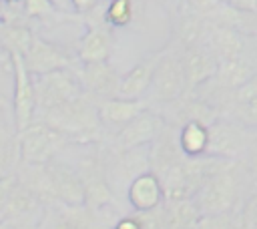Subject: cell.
Listing matches in <instances>:
<instances>
[{
    "instance_id": "obj_1",
    "label": "cell",
    "mask_w": 257,
    "mask_h": 229,
    "mask_svg": "<svg viewBox=\"0 0 257 229\" xmlns=\"http://www.w3.org/2000/svg\"><path fill=\"white\" fill-rule=\"evenodd\" d=\"M50 127L64 133L72 145H100L104 143V127L98 117V100L92 98L88 92L82 96L68 100L44 114H38Z\"/></svg>"
},
{
    "instance_id": "obj_2",
    "label": "cell",
    "mask_w": 257,
    "mask_h": 229,
    "mask_svg": "<svg viewBox=\"0 0 257 229\" xmlns=\"http://www.w3.org/2000/svg\"><path fill=\"white\" fill-rule=\"evenodd\" d=\"M249 169L243 161H233L221 173L211 177L193 197L201 217H217L241 211L245 203Z\"/></svg>"
},
{
    "instance_id": "obj_3",
    "label": "cell",
    "mask_w": 257,
    "mask_h": 229,
    "mask_svg": "<svg viewBox=\"0 0 257 229\" xmlns=\"http://www.w3.org/2000/svg\"><path fill=\"white\" fill-rule=\"evenodd\" d=\"M257 141V131L243 125L233 117H219L209 125V149L207 155L245 161Z\"/></svg>"
},
{
    "instance_id": "obj_4",
    "label": "cell",
    "mask_w": 257,
    "mask_h": 229,
    "mask_svg": "<svg viewBox=\"0 0 257 229\" xmlns=\"http://www.w3.org/2000/svg\"><path fill=\"white\" fill-rule=\"evenodd\" d=\"M34 92H36V114H44L68 100L82 96L86 90L78 76V68L68 66L34 76Z\"/></svg>"
},
{
    "instance_id": "obj_5",
    "label": "cell",
    "mask_w": 257,
    "mask_h": 229,
    "mask_svg": "<svg viewBox=\"0 0 257 229\" xmlns=\"http://www.w3.org/2000/svg\"><path fill=\"white\" fill-rule=\"evenodd\" d=\"M149 92H151V100L161 106L171 104L187 94L181 52L173 42H169L165 48L159 50V60L155 66L153 84H151Z\"/></svg>"
},
{
    "instance_id": "obj_6",
    "label": "cell",
    "mask_w": 257,
    "mask_h": 229,
    "mask_svg": "<svg viewBox=\"0 0 257 229\" xmlns=\"http://www.w3.org/2000/svg\"><path fill=\"white\" fill-rule=\"evenodd\" d=\"M76 171L84 185V205L92 211H98L114 201V191L106 177L104 157H102V143L88 145V149L80 155L76 163Z\"/></svg>"
},
{
    "instance_id": "obj_7",
    "label": "cell",
    "mask_w": 257,
    "mask_h": 229,
    "mask_svg": "<svg viewBox=\"0 0 257 229\" xmlns=\"http://www.w3.org/2000/svg\"><path fill=\"white\" fill-rule=\"evenodd\" d=\"M18 137H20L22 161L36 165L54 161L60 151L72 145V141L64 133L50 127L42 119H36L32 125H28L22 133H18Z\"/></svg>"
},
{
    "instance_id": "obj_8",
    "label": "cell",
    "mask_w": 257,
    "mask_h": 229,
    "mask_svg": "<svg viewBox=\"0 0 257 229\" xmlns=\"http://www.w3.org/2000/svg\"><path fill=\"white\" fill-rule=\"evenodd\" d=\"M102 157H104L106 177L112 191H116L118 185L128 187L137 175L151 171L149 147L116 149L110 143H102Z\"/></svg>"
},
{
    "instance_id": "obj_9",
    "label": "cell",
    "mask_w": 257,
    "mask_h": 229,
    "mask_svg": "<svg viewBox=\"0 0 257 229\" xmlns=\"http://www.w3.org/2000/svg\"><path fill=\"white\" fill-rule=\"evenodd\" d=\"M12 74H14V94H12V114L14 129L22 133L28 125L36 121V92H34V76L24 64V56L20 52L10 54Z\"/></svg>"
},
{
    "instance_id": "obj_10",
    "label": "cell",
    "mask_w": 257,
    "mask_h": 229,
    "mask_svg": "<svg viewBox=\"0 0 257 229\" xmlns=\"http://www.w3.org/2000/svg\"><path fill=\"white\" fill-rule=\"evenodd\" d=\"M167 127L165 117L155 110L153 106L145 108L139 117H135L126 127H122L116 135H112L110 145L116 149H135V147H149L161 131Z\"/></svg>"
},
{
    "instance_id": "obj_11",
    "label": "cell",
    "mask_w": 257,
    "mask_h": 229,
    "mask_svg": "<svg viewBox=\"0 0 257 229\" xmlns=\"http://www.w3.org/2000/svg\"><path fill=\"white\" fill-rule=\"evenodd\" d=\"M22 56H24V64L32 76H40V74H46V72H52L58 68L76 66L72 56L60 44H56L36 32L32 34L28 50Z\"/></svg>"
},
{
    "instance_id": "obj_12",
    "label": "cell",
    "mask_w": 257,
    "mask_h": 229,
    "mask_svg": "<svg viewBox=\"0 0 257 229\" xmlns=\"http://www.w3.org/2000/svg\"><path fill=\"white\" fill-rule=\"evenodd\" d=\"M179 52H181V64H183V72H185L187 92H193L199 86L213 80L217 66H219V60L215 58V54L205 44L179 48Z\"/></svg>"
},
{
    "instance_id": "obj_13",
    "label": "cell",
    "mask_w": 257,
    "mask_h": 229,
    "mask_svg": "<svg viewBox=\"0 0 257 229\" xmlns=\"http://www.w3.org/2000/svg\"><path fill=\"white\" fill-rule=\"evenodd\" d=\"M78 76L82 80L84 90L96 100L112 98V96L118 94L120 74L108 60H104V62H88V64L80 62Z\"/></svg>"
},
{
    "instance_id": "obj_14",
    "label": "cell",
    "mask_w": 257,
    "mask_h": 229,
    "mask_svg": "<svg viewBox=\"0 0 257 229\" xmlns=\"http://www.w3.org/2000/svg\"><path fill=\"white\" fill-rule=\"evenodd\" d=\"M151 102L143 98H104L98 100V117L104 127V133L116 135L122 127H126L135 117H139L145 108H149Z\"/></svg>"
},
{
    "instance_id": "obj_15",
    "label": "cell",
    "mask_w": 257,
    "mask_h": 229,
    "mask_svg": "<svg viewBox=\"0 0 257 229\" xmlns=\"http://www.w3.org/2000/svg\"><path fill=\"white\" fill-rule=\"evenodd\" d=\"M126 199L137 213H147L159 209L165 203V189L155 171H145L137 175L126 187Z\"/></svg>"
},
{
    "instance_id": "obj_16",
    "label": "cell",
    "mask_w": 257,
    "mask_h": 229,
    "mask_svg": "<svg viewBox=\"0 0 257 229\" xmlns=\"http://www.w3.org/2000/svg\"><path fill=\"white\" fill-rule=\"evenodd\" d=\"M149 157H151V171H155L157 175H161L167 169L185 161L187 155L181 149L177 125L167 123V127L161 131V135L149 145Z\"/></svg>"
},
{
    "instance_id": "obj_17",
    "label": "cell",
    "mask_w": 257,
    "mask_h": 229,
    "mask_svg": "<svg viewBox=\"0 0 257 229\" xmlns=\"http://www.w3.org/2000/svg\"><path fill=\"white\" fill-rule=\"evenodd\" d=\"M209 18L203 16L201 12L193 10L187 0L181 4L177 22H175V30H173V44L177 48H189V46H199L205 44L207 32H209Z\"/></svg>"
},
{
    "instance_id": "obj_18",
    "label": "cell",
    "mask_w": 257,
    "mask_h": 229,
    "mask_svg": "<svg viewBox=\"0 0 257 229\" xmlns=\"http://www.w3.org/2000/svg\"><path fill=\"white\" fill-rule=\"evenodd\" d=\"M48 171L52 177L58 205H84V185L76 167L72 169L70 165L54 159L48 163Z\"/></svg>"
},
{
    "instance_id": "obj_19",
    "label": "cell",
    "mask_w": 257,
    "mask_h": 229,
    "mask_svg": "<svg viewBox=\"0 0 257 229\" xmlns=\"http://www.w3.org/2000/svg\"><path fill=\"white\" fill-rule=\"evenodd\" d=\"M211 22V20H209ZM205 46L215 54V58L221 62V60H229V58H235V56H241V54H249L247 52V46H249V38L229 26H223V24H215L211 22L209 24V32H207V38H205Z\"/></svg>"
},
{
    "instance_id": "obj_20",
    "label": "cell",
    "mask_w": 257,
    "mask_h": 229,
    "mask_svg": "<svg viewBox=\"0 0 257 229\" xmlns=\"http://www.w3.org/2000/svg\"><path fill=\"white\" fill-rule=\"evenodd\" d=\"M46 215L40 221L42 229H92L94 215L86 205H52L44 207Z\"/></svg>"
},
{
    "instance_id": "obj_21",
    "label": "cell",
    "mask_w": 257,
    "mask_h": 229,
    "mask_svg": "<svg viewBox=\"0 0 257 229\" xmlns=\"http://www.w3.org/2000/svg\"><path fill=\"white\" fill-rule=\"evenodd\" d=\"M257 72V62L249 54H241L229 60H221L217 66V72L209 84L219 90H237L241 84H245L253 74Z\"/></svg>"
},
{
    "instance_id": "obj_22",
    "label": "cell",
    "mask_w": 257,
    "mask_h": 229,
    "mask_svg": "<svg viewBox=\"0 0 257 229\" xmlns=\"http://www.w3.org/2000/svg\"><path fill=\"white\" fill-rule=\"evenodd\" d=\"M112 52V36L108 30V24H90L86 32L78 40V62L88 64V62H104L110 58Z\"/></svg>"
},
{
    "instance_id": "obj_23",
    "label": "cell",
    "mask_w": 257,
    "mask_h": 229,
    "mask_svg": "<svg viewBox=\"0 0 257 229\" xmlns=\"http://www.w3.org/2000/svg\"><path fill=\"white\" fill-rule=\"evenodd\" d=\"M157 60H159V50L145 56L133 68H128L120 76V86H118L116 96H120V98H143L151 90Z\"/></svg>"
},
{
    "instance_id": "obj_24",
    "label": "cell",
    "mask_w": 257,
    "mask_h": 229,
    "mask_svg": "<svg viewBox=\"0 0 257 229\" xmlns=\"http://www.w3.org/2000/svg\"><path fill=\"white\" fill-rule=\"evenodd\" d=\"M207 18L215 24H223V26H229V28L245 34L247 38L257 36V10H239V8H233L225 2H221L217 6V10L211 12Z\"/></svg>"
},
{
    "instance_id": "obj_25",
    "label": "cell",
    "mask_w": 257,
    "mask_h": 229,
    "mask_svg": "<svg viewBox=\"0 0 257 229\" xmlns=\"http://www.w3.org/2000/svg\"><path fill=\"white\" fill-rule=\"evenodd\" d=\"M179 143L187 157L207 155L209 149V125L201 121H187L179 127Z\"/></svg>"
},
{
    "instance_id": "obj_26",
    "label": "cell",
    "mask_w": 257,
    "mask_h": 229,
    "mask_svg": "<svg viewBox=\"0 0 257 229\" xmlns=\"http://www.w3.org/2000/svg\"><path fill=\"white\" fill-rule=\"evenodd\" d=\"M163 207H165L167 229H195L201 219V213L193 199L165 201Z\"/></svg>"
},
{
    "instance_id": "obj_27",
    "label": "cell",
    "mask_w": 257,
    "mask_h": 229,
    "mask_svg": "<svg viewBox=\"0 0 257 229\" xmlns=\"http://www.w3.org/2000/svg\"><path fill=\"white\" fill-rule=\"evenodd\" d=\"M32 34L34 32L30 30L26 20H4V22H0V42L10 54L12 52L24 54L28 50Z\"/></svg>"
},
{
    "instance_id": "obj_28",
    "label": "cell",
    "mask_w": 257,
    "mask_h": 229,
    "mask_svg": "<svg viewBox=\"0 0 257 229\" xmlns=\"http://www.w3.org/2000/svg\"><path fill=\"white\" fill-rule=\"evenodd\" d=\"M22 163L20 151V137L16 131H8L0 135V179L16 175Z\"/></svg>"
},
{
    "instance_id": "obj_29",
    "label": "cell",
    "mask_w": 257,
    "mask_h": 229,
    "mask_svg": "<svg viewBox=\"0 0 257 229\" xmlns=\"http://www.w3.org/2000/svg\"><path fill=\"white\" fill-rule=\"evenodd\" d=\"M135 18V0H108L104 6V22L114 28H124Z\"/></svg>"
},
{
    "instance_id": "obj_30",
    "label": "cell",
    "mask_w": 257,
    "mask_h": 229,
    "mask_svg": "<svg viewBox=\"0 0 257 229\" xmlns=\"http://www.w3.org/2000/svg\"><path fill=\"white\" fill-rule=\"evenodd\" d=\"M22 10L28 20H54L58 16H66V12H60L52 0H24Z\"/></svg>"
},
{
    "instance_id": "obj_31",
    "label": "cell",
    "mask_w": 257,
    "mask_h": 229,
    "mask_svg": "<svg viewBox=\"0 0 257 229\" xmlns=\"http://www.w3.org/2000/svg\"><path fill=\"white\" fill-rule=\"evenodd\" d=\"M229 117H233V119L241 121L243 125H247V127L257 131V98H253V100H249L245 104L235 106Z\"/></svg>"
},
{
    "instance_id": "obj_32",
    "label": "cell",
    "mask_w": 257,
    "mask_h": 229,
    "mask_svg": "<svg viewBox=\"0 0 257 229\" xmlns=\"http://www.w3.org/2000/svg\"><path fill=\"white\" fill-rule=\"evenodd\" d=\"M241 217L249 229H257V193L249 195L241 207Z\"/></svg>"
},
{
    "instance_id": "obj_33",
    "label": "cell",
    "mask_w": 257,
    "mask_h": 229,
    "mask_svg": "<svg viewBox=\"0 0 257 229\" xmlns=\"http://www.w3.org/2000/svg\"><path fill=\"white\" fill-rule=\"evenodd\" d=\"M10 123L14 125V114L10 110V102L4 94H0V135L14 131V127H10Z\"/></svg>"
},
{
    "instance_id": "obj_34",
    "label": "cell",
    "mask_w": 257,
    "mask_h": 229,
    "mask_svg": "<svg viewBox=\"0 0 257 229\" xmlns=\"http://www.w3.org/2000/svg\"><path fill=\"white\" fill-rule=\"evenodd\" d=\"M100 4H102V0H70L72 12L78 14V16H86V14H90V12L96 10Z\"/></svg>"
},
{
    "instance_id": "obj_35",
    "label": "cell",
    "mask_w": 257,
    "mask_h": 229,
    "mask_svg": "<svg viewBox=\"0 0 257 229\" xmlns=\"http://www.w3.org/2000/svg\"><path fill=\"white\" fill-rule=\"evenodd\" d=\"M221 2H223V0H187V4H189L193 10L201 12L203 16H209L211 12H215Z\"/></svg>"
},
{
    "instance_id": "obj_36",
    "label": "cell",
    "mask_w": 257,
    "mask_h": 229,
    "mask_svg": "<svg viewBox=\"0 0 257 229\" xmlns=\"http://www.w3.org/2000/svg\"><path fill=\"white\" fill-rule=\"evenodd\" d=\"M112 229H143V223H141L139 213H135V215H124V217H120V219L112 225Z\"/></svg>"
},
{
    "instance_id": "obj_37",
    "label": "cell",
    "mask_w": 257,
    "mask_h": 229,
    "mask_svg": "<svg viewBox=\"0 0 257 229\" xmlns=\"http://www.w3.org/2000/svg\"><path fill=\"white\" fill-rule=\"evenodd\" d=\"M223 2L239 10H257V0H223Z\"/></svg>"
},
{
    "instance_id": "obj_38",
    "label": "cell",
    "mask_w": 257,
    "mask_h": 229,
    "mask_svg": "<svg viewBox=\"0 0 257 229\" xmlns=\"http://www.w3.org/2000/svg\"><path fill=\"white\" fill-rule=\"evenodd\" d=\"M0 68H4V70H12V62H10V52L2 46V42H0Z\"/></svg>"
},
{
    "instance_id": "obj_39",
    "label": "cell",
    "mask_w": 257,
    "mask_h": 229,
    "mask_svg": "<svg viewBox=\"0 0 257 229\" xmlns=\"http://www.w3.org/2000/svg\"><path fill=\"white\" fill-rule=\"evenodd\" d=\"M247 193H249V195H255V193H257V169H255V171H249Z\"/></svg>"
},
{
    "instance_id": "obj_40",
    "label": "cell",
    "mask_w": 257,
    "mask_h": 229,
    "mask_svg": "<svg viewBox=\"0 0 257 229\" xmlns=\"http://www.w3.org/2000/svg\"><path fill=\"white\" fill-rule=\"evenodd\" d=\"M54 6L60 10V12H66V14H74L72 12V6H70V0H52Z\"/></svg>"
},
{
    "instance_id": "obj_41",
    "label": "cell",
    "mask_w": 257,
    "mask_h": 229,
    "mask_svg": "<svg viewBox=\"0 0 257 229\" xmlns=\"http://www.w3.org/2000/svg\"><path fill=\"white\" fill-rule=\"evenodd\" d=\"M22 225H30V223H16V221H0V229H20Z\"/></svg>"
},
{
    "instance_id": "obj_42",
    "label": "cell",
    "mask_w": 257,
    "mask_h": 229,
    "mask_svg": "<svg viewBox=\"0 0 257 229\" xmlns=\"http://www.w3.org/2000/svg\"><path fill=\"white\" fill-rule=\"evenodd\" d=\"M20 229H42V225H40V221H38V223H30V225H22Z\"/></svg>"
},
{
    "instance_id": "obj_43",
    "label": "cell",
    "mask_w": 257,
    "mask_h": 229,
    "mask_svg": "<svg viewBox=\"0 0 257 229\" xmlns=\"http://www.w3.org/2000/svg\"><path fill=\"white\" fill-rule=\"evenodd\" d=\"M4 4H22L24 0H2Z\"/></svg>"
},
{
    "instance_id": "obj_44",
    "label": "cell",
    "mask_w": 257,
    "mask_h": 229,
    "mask_svg": "<svg viewBox=\"0 0 257 229\" xmlns=\"http://www.w3.org/2000/svg\"><path fill=\"white\" fill-rule=\"evenodd\" d=\"M165 2H179V4H183L185 0H165Z\"/></svg>"
},
{
    "instance_id": "obj_45",
    "label": "cell",
    "mask_w": 257,
    "mask_h": 229,
    "mask_svg": "<svg viewBox=\"0 0 257 229\" xmlns=\"http://www.w3.org/2000/svg\"><path fill=\"white\" fill-rule=\"evenodd\" d=\"M2 4H4V2H2V0H0V6H2Z\"/></svg>"
}]
</instances>
